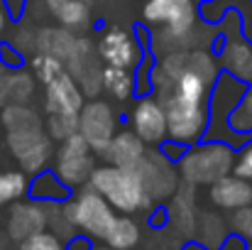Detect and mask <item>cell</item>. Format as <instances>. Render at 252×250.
<instances>
[{
    "mask_svg": "<svg viewBox=\"0 0 252 250\" xmlns=\"http://www.w3.org/2000/svg\"><path fill=\"white\" fill-rule=\"evenodd\" d=\"M137 174H140L142 186L152 204L167 201L179 189V169L171 165V160L162 150H155V147L147 150L137 167Z\"/></svg>",
    "mask_w": 252,
    "mask_h": 250,
    "instance_id": "obj_7",
    "label": "cell"
},
{
    "mask_svg": "<svg viewBox=\"0 0 252 250\" xmlns=\"http://www.w3.org/2000/svg\"><path fill=\"white\" fill-rule=\"evenodd\" d=\"M228 125H230L235 133H240V135L252 133V86L245 88V93H243L238 108L228 115Z\"/></svg>",
    "mask_w": 252,
    "mask_h": 250,
    "instance_id": "obj_29",
    "label": "cell"
},
{
    "mask_svg": "<svg viewBox=\"0 0 252 250\" xmlns=\"http://www.w3.org/2000/svg\"><path fill=\"white\" fill-rule=\"evenodd\" d=\"M25 2H27V0H2V5H5V10H7V15H10L12 20H17V17L22 15Z\"/></svg>",
    "mask_w": 252,
    "mask_h": 250,
    "instance_id": "obj_37",
    "label": "cell"
},
{
    "mask_svg": "<svg viewBox=\"0 0 252 250\" xmlns=\"http://www.w3.org/2000/svg\"><path fill=\"white\" fill-rule=\"evenodd\" d=\"M0 64L5 69H17V67H22V54L10 42H5V44H0Z\"/></svg>",
    "mask_w": 252,
    "mask_h": 250,
    "instance_id": "obj_34",
    "label": "cell"
},
{
    "mask_svg": "<svg viewBox=\"0 0 252 250\" xmlns=\"http://www.w3.org/2000/svg\"><path fill=\"white\" fill-rule=\"evenodd\" d=\"M145 152H147V145L140 140V135L132 133V128H127V130H118L113 135V140L105 145L100 157L105 160V165L137 169L142 157H145Z\"/></svg>",
    "mask_w": 252,
    "mask_h": 250,
    "instance_id": "obj_14",
    "label": "cell"
},
{
    "mask_svg": "<svg viewBox=\"0 0 252 250\" xmlns=\"http://www.w3.org/2000/svg\"><path fill=\"white\" fill-rule=\"evenodd\" d=\"M91 250H123V248H110V246H98V248H91Z\"/></svg>",
    "mask_w": 252,
    "mask_h": 250,
    "instance_id": "obj_41",
    "label": "cell"
},
{
    "mask_svg": "<svg viewBox=\"0 0 252 250\" xmlns=\"http://www.w3.org/2000/svg\"><path fill=\"white\" fill-rule=\"evenodd\" d=\"M95 49L105 67H120V69L137 71V67L145 62V52L137 37L123 27H105L98 37Z\"/></svg>",
    "mask_w": 252,
    "mask_h": 250,
    "instance_id": "obj_9",
    "label": "cell"
},
{
    "mask_svg": "<svg viewBox=\"0 0 252 250\" xmlns=\"http://www.w3.org/2000/svg\"><path fill=\"white\" fill-rule=\"evenodd\" d=\"M208 199L213 206L223 211H235L252 204V181L238 177V174H225L223 179L213 181L208 186Z\"/></svg>",
    "mask_w": 252,
    "mask_h": 250,
    "instance_id": "obj_15",
    "label": "cell"
},
{
    "mask_svg": "<svg viewBox=\"0 0 252 250\" xmlns=\"http://www.w3.org/2000/svg\"><path fill=\"white\" fill-rule=\"evenodd\" d=\"M220 67L240 79L243 83H252V42L245 37H225L220 44V54H218Z\"/></svg>",
    "mask_w": 252,
    "mask_h": 250,
    "instance_id": "obj_17",
    "label": "cell"
},
{
    "mask_svg": "<svg viewBox=\"0 0 252 250\" xmlns=\"http://www.w3.org/2000/svg\"><path fill=\"white\" fill-rule=\"evenodd\" d=\"M76 44V35L66 27H44L37 32V52L42 54H49V57H57L62 62L69 59L71 49Z\"/></svg>",
    "mask_w": 252,
    "mask_h": 250,
    "instance_id": "obj_20",
    "label": "cell"
},
{
    "mask_svg": "<svg viewBox=\"0 0 252 250\" xmlns=\"http://www.w3.org/2000/svg\"><path fill=\"white\" fill-rule=\"evenodd\" d=\"M198 243L206 250H218L220 243L228 238V223L218 216V214H211V211H203L196 221V228H193Z\"/></svg>",
    "mask_w": 252,
    "mask_h": 250,
    "instance_id": "obj_22",
    "label": "cell"
},
{
    "mask_svg": "<svg viewBox=\"0 0 252 250\" xmlns=\"http://www.w3.org/2000/svg\"><path fill=\"white\" fill-rule=\"evenodd\" d=\"M235 165V147L225 140H208V143H193L189 145L179 162V177L184 184L191 186H211L213 181L223 179L225 174L233 172Z\"/></svg>",
    "mask_w": 252,
    "mask_h": 250,
    "instance_id": "obj_2",
    "label": "cell"
},
{
    "mask_svg": "<svg viewBox=\"0 0 252 250\" xmlns=\"http://www.w3.org/2000/svg\"><path fill=\"white\" fill-rule=\"evenodd\" d=\"M10 44L25 57V54H34L37 52V32L30 30V27H17Z\"/></svg>",
    "mask_w": 252,
    "mask_h": 250,
    "instance_id": "obj_32",
    "label": "cell"
},
{
    "mask_svg": "<svg viewBox=\"0 0 252 250\" xmlns=\"http://www.w3.org/2000/svg\"><path fill=\"white\" fill-rule=\"evenodd\" d=\"M30 194L37 201H66L71 189L54 174V169H42L37 172L34 181H30Z\"/></svg>",
    "mask_w": 252,
    "mask_h": 250,
    "instance_id": "obj_21",
    "label": "cell"
},
{
    "mask_svg": "<svg viewBox=\"0 0 252 250\" xmlns=\"http://www.w3.org/2000/svg\"><path fill=\"white\" fill-rule=\"evenodd\" d=\"M100 88L108 96H113L115 101H127L137 91L135 71L120 69V67H103V83H100Z\"/></svg>",
    "mask_w": 252,
    "mask_h": 250,
    "instance_id": "obj_23",
    "label": "cell"
},
{
    "mask_svg": "<svg viewBox=\"0 0 252 250\" xmlns=\"http://www.w3.org/2000/svg\"><path fill=\"white\" fill-rule=\"evenodd\" d=\"M12 101H10V81H7V69L2 67L0 69V110L5 108V106H10Z\"/></svg>",
    "mask_w": 252,
    "mask_h": 250,
    "instance_id": "obj_35",
    "label": "cell"
},
{
    "mask_svg": "<svg viewBox=\"0 0 252 250\" xmlns=\"http://www.w3.org/2000/svg\"><path fill=\"white\" fill-rule=\"evenodd\" d=\"M248 83H243L240 79L230 76L228 71L225 74H218L216 83L211 86V93H208V108H211V120H228V115L238 108L243 93H245Z\"/></svg>",
    "mask_w": 252,
    "mask_h": 250,
    "instance_id": "obj_16",
    "label": "cell"
},
{
    "mask_svg": "<svg viewBox=\"0 0 252 250\" xmlns=\"http://www.w3.org/2000/svg\"><path fill=\"white\" fill-rule=\"evenodd\" d=\"M218 250H248V241H243L240 236H228Z\"/></svg>",
    "mask_w": 252,
    "mask_h": 250,
    "instance_id": "obj_36",
    "label": "cell"
},
{
    "mask_svg": "<svg viewBox=\"0 0 252 250\" xmlns=\"http://www.w3.org/2000/svg\"><path fill=\"white\" fill-rule=\"evenodd\" d=\"M228 226L243 241H252V204L250 206H243V209H235Z\"/></svg>",
    "mask_w": 252,
    "mask_h": 250,
    "instance_id": "obj_31",
    "label": "cell"
},
{
    "mask_svg": "<svg viewBox=\"0 0 252 250\" xmlns=\"http://www.w3.org/2000/svg\"><path fill=\"white\" fill-rule=\"evenodd\" d=\"M93 167H95V152L91 150L81 133H74L71 138L59 143V150L54 152V174L69 189L88 184Z\"/></svg>",
    "mask_w": 252,
    "mask_h": 250,
    "instance_id": "obj_6",
    "label": "cell"
},
{
    "mask_svg": "<svg viewBox=\"0 0 252 250\" xmlns=\"http://www.w3.org/2000/svg\"><path fill=\"white\" fill-rule=\"evenodd\" d=\"M130 128L150 147H159L167 140V110L155 93H145L130 110Z\"/></svg>",
    "mask_w": 252,
    "mask_h": 250,
    "instance_id": "obj_10",
    "label": "cell"
},
{
    "mask_svg": "<svg viewBox=\"0 0 252 250\" xmlns=\"http://www.w3.org/2000/svg\"><path fill=\"white\" fill-rule=\"evenodd\" d=\"M88 186L95 189L120 214H135V211L152 206L137 169H125V167L115 165L93 167Z\"/></svg>",
    "mask_w": 252,
    "mask_h": 250,
    "instance_id": "obj_3",
    "label": "cell"
},
{
    "mask_svg": "<svg viewBox=\"0 0 252 250\" xmlns=\"http://www.w3.org/2000/svg\"><path fill=\"white\" fill-rule=\"evenodd\" d=\"M84 103H86L84 91H81L79 83L74 81V76L69 71H62L57 79L44 83V110H47V115H52V113L79 115Z\"/></svg>",
    "mask_w": 252,
    "mask_h": 250,
    "instance_id": "obj_12",
    "label": "cell"
},
{
    "mask_svg": "<svg viewBox=\"0 0 252 250\" xmlns=\"http://www.w3.org/2000/svg\"><path fill=\"white\" fill-rule=\"evenodd\" d=\"M44 5L59 20V25L71 32L84 30L91 22V10L86 0H44Z\"/></svg>",
    "mask_w": 252,
    "mask_h": 250,
    "instance_id": "obj_19",
    "label": "cell"
},
{
    "mask_svg": "<svg viewBox=\"0 0 252 250\" xmlns=\"http://www.w3.org/2000/svg\"><path fill=\"white\" fill-rule=\"evenodd\" d=\"M30 71H32V76L39 83H49L52 79H57L62 71H66V67H64V62L57 59V57L34 52V54L30 57Z\"/></svg>",
    "mask_w": 252,
    "mask_h": 250,
    "instance_id": "obj_27",
    "label": "cell"
},
{
    "mask_svg": "<svg viewBox=\"0 0 252 250\" xmlns=\"http://www.w3.org/2000/svg\"><path fill=\"white\" fill-rule=\"evenodd\" d=\"M184 250H206V248H203V246L196 241V243H189V246H184Z\"/></svg>",
    "mask_w": 252,
    "mask_h": 250,
    "instance_id": "obj_40",
    "label": "cell"
},
{
    "mask_svg": "<svg viewBox=\"0 0 252 250\" xmlns=\"http://www.w3.org/2000/svg\"><path fill=\"white\" fill-rule=\"evenodd\" d=\"M20 250H64V243L57 233H49L44 228V231L32 233L30 238L20 241Z\"/></svg>",
    "mask_w": 252,
    "mask_h": 250,
    "instance_id": "obj_30",
    "label": "cell"
},
{
    "mask_svg": "<svg viewBox=\"0 0 252 250\" xmlns=\"http://www.w3.org/2000/svg\"><path fill=\"white\" fill-rule=\"evenodd\" d=\"M248 250H252V241H250V243H248Z\"/></svg>",
    "mask_w": 252,
    "mask_h": 250,
    "instance_id": "obj_42",
    "label": "cell"
},
{
    "mask_svg": "<svg viewBox=\"0 0 252 250\" xmlns=\"http://www.w3.org/2000/svg\"><path fill=\"white\" fill-rule=\"evenodd\" d=\"M167 221L184 236H191L196 228V209H193V186L184 184L174 191L167 209Z\"/></svg>",
    "mask_w": 252,
    "mask_h": 250,
    "instance_id": "obj_18",
    "label": "cell"
},
{
    "mask_svg": "<svg viewBox=\"0 0 252 250\" xmlns=\"http://www.w3.org/2000/svg\"><path fill=\"white\" fill-rule=\"evenodd\" d=\"M233 174L243 177L252 181V140L243 143L240 150H235V165H233Z\"/></svg>",
    "mask_w": 252,
    "mask_h": 250,
    "instance_id": "obj_33",
    "label": "cell"
},
{
    "mask_svg": "<svg viewBox=\"0 0 252 250\" xmlns=\"http://www.w3.org/2000/svg\"><path fill=\"white\" fill-rule=\"evenodd\" d=\"M142 233H140V226L130 218V216H115L113 226L108 228L103 243L110 246V248H123V250H135L140 243Z\"/></svg>",
    "mask_w": 252,
    "mask_h": 250,
    "instance_id": "obj_24",
    "label": "cell"
},
{
    "mask_svg": "<svg viewBox=\"0 0 252 250\" xmlns=\"http://www.w3.org/2000/svg\"><path fill=\"white\" fill-rule=\"evenodd\" d=\"M47 228V201H15L7 211L5 231L12 241H25Z\"/></svg>",
    "mask_w": 252,
    "mask_h": 250,
    "instance_id": "obj_13",
    "label": "cell"
},
{
    "mask_svg": "<svg viewBox=\"0 0 252 250\" xmlns=\"http://www.w3.org/2000/svg\"><path fill=\"white\" fill-rule=\"evenodd\" d=\"M44 130L54 143H62L66 138H71L74 133H79V115H62V113H52L44 120Z\"/></svg>",
    "mask_w": 252,
    "mask_h": 250,
    "instance_id": "obj_28",
    "label": "cell"
},
{
    "mask_svg": "<svg viewBox=\"0 0 252 250\" xmlns=\"http://www.w3.org/2000/svg\"><path fill=\"white\" fill-rule=\"evenodd\" d=\"M91 248H93V246L88 243L86 236H71L69 246H64V250H91Z\"/></svg>",
    "mask_w": 252,
    "mask_h": 250,
    "instance_id": "obj_38",
    "label": "cell"
},
{
    "mask_svg": "<svg viewBox=\"0 0 252 250\" xmlns=\"http://www.w3.org/2000/svg\"><path fill=\"white\" fill-rule=\"evenodd\" d=\"M7 20H10V15H7V10H5L2 0H0V35L5 32V25H7Z\"/></svg>",
    "mask_w": 252,
    "mask_h": 250,
    "instance_id": "obj_39",
    "label": "cell"
},
{
    "mask_svg": "<svg viewBox=\"0 0 252 250\" xmlns=\"http://www.w3.org/2000/svg\"><path fill=\"white\" fill-rule=\"evenodd\" d=\"M64 67L74 76V81L81 86L84 96L93 98L103 91L100 83H103V67L105 64L88 37H76V44H74L69 59L64 62Z\"/></svg>",
    "mask_w": 252,
    "mask_h": 250,
    "instance_id": "obj_11",
    "label": "cell"
},
{
    "mask_svg": "<svg viewBox=\"0 0 252 250\" xmlns=\"http://www.w3.org/2000/svg\"><path fill=\"white\" fill-rule=\"evenodd\" d=\"M115 115L118 113L113 110V106L100 98L86 101L84 108L79 110V133L84 135V140L91 145V150L95 155H100L105 150V145L113 140V135L118 133Z\"/></svg>",
    "mask_w": 252,
    "mask_h": 250,
    "instance_id": "obj_8",
    "label": "cell"
},
{
    "mask_svg": "<svg viewBox=\"0 0 252 250\" xmlns=\"http://www.w3.org/2000/svg\"><path fill=\"white\" fill-rule=\"evenodd\" d=\"M30 191V179L22 169L0 172V206H10L20 201Z\"/></svg>",
    "mask_w": 252,
    "mask_h": 250,
    "instance_id": "obj_25",
    "label": "cell"
},
{
    "mask_svg": "<svg viewBox=\"0 0 252 250\" xmlns=\"http://www.w3.org/2000/svg\"><path fill=\"white\" fill-rule=\"evenodd\" d=\"M66 216L71 218L74 228H79L86 238H98L103 241L108 228L115 221V209L95 191V189H84L76 194V199H66L62 201Z\"/></svg>",
    "mask_w": 252,
    "mask_h": 250,
    "instance_id": "obj_5",
    "label": "cell"
},
{
    "mask_svg": "<svg viewBox=\"0 0 252 250\" xmlns=\"http://www.w3.org/2000/svg\"><path fill=\"white\" fill-rule=\"evenodd\" d=\"M7 81H10V101L12 103H30L34 96V83L37 79L32 76L30 69H7Z\"/></svg>",
    "mask_w": 252,
    "mask_h": 250,
    "instance_id": "obj_26",
    "label": "cell"
},
{
    "mask_svg": "<svg viewBox=\"0 0 252 250\" xmlns=\"http://www.w3.org/2000/svg\"><path fill=\"white\" fill-rule=\"evenodd\" d=\"M250 2H252V0H250Z\"/></svg>",
    "mask_w": 252,
    "mask_h": 250,
    "instance_id": "obj_43",
    "label": "cell"
},
{
    "mask_svg": "<svg viewBox=\"0 0 252 250\" xmlns=\"http://www.w3.org/2000/svg\"><path fill=\"white\" fill-rule=\"evenodd\" d=\"M0 125L10 155L25 174H37L54 157V140L44 130V120L27 103H10L0 110Z\"/></svg>",
    "mask_w": 252,
    "mask_h": 250,
    "instance_id": "obj_1",
    "label": "cell"
},
{
    "mask_svg": "<svg viewBox=\"0 0 252 250\" xmlns=\"http://www.w3.org/2000/svg\"><path fill=\"white\" fill-rule=\"evenodd\" d=\"M162 103L167 110V140H174V143L189 147V145L206 138V130L211 125L208 101L167 96Z\"/></svg>",
    "mask_w": 252,
    "mask_h": 250,
    "instance_id": "obj_4",
    "label": "cell"
}]
</instances>
